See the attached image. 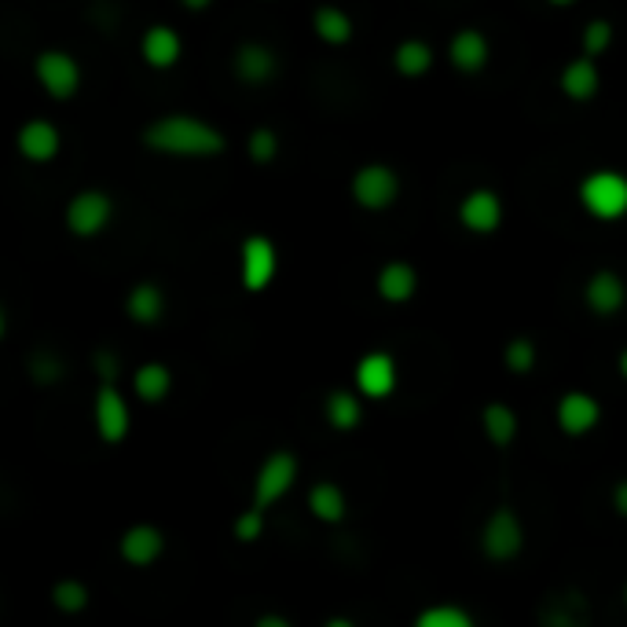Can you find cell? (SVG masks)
<instances>
[{
  "mask_svg": "<svg viewBox=\"0 0 627 627\" xmlns=\"http://www.w3.org/2000/svg\"><path fill=\"white\" fill-rule=\"evenodd\" d=\"M147 147L165 154H220L224 151V136L198 118H165L143 132Z\"/></svg>",
  "mask_w": 627,
  "mask_h": 627,
  "instance_id": "cell-1",
  "label": "cell"
},
{
  "mask_svg": "<svg viewBox=\"0 0 627 627\" xmlns=\"http://www.w3.org/2000/svg\"><path fill=\"white\" fill-rule=\"evenodd\" d=\"M583 206L598 220H616L627 213V180L620 173H594L583 180Z\"/></svg>",
  "mask_w": 627,
  "mask_h": 627,
  "instance_id": "cell-2",
  "label": "cell"
},
{
  "mask_svg": "<svg viewBox=\"0 0 627 627\" xmlns=\"http://www.w3.org/2000/svg\"><path fill=\"white\" fill-rule=\"evenodd\" d=\"M294 473H297V459L290 455V451H275L257 473V495H253V506H257V510L272 506L294 484Z\"/></svg>",
  "mask_w": 627,
  "mask_h": 627,
  "instance_id": "cell-3",
  "label": "cell"
},
{
  "mask_svg": "<svg viewBox=\"0 0 627 627\" xmlns=\"http://www.w3.org/2000/svg\"><path fill=\"white\" fill-rule=\"evenodd\" d=\"M396 191H400V184H396L393 169H385V165H367V169H360L356 180H352V195H356V202L367 209L389 206Z\"/></svg>",
  "mask_w": 627,
  "mask_h": 627,
  "instance_id": "cell-4",
  "label": "cell"
},
{
  "mask_svg": "<svg viewBox=\"0 0 627 627\" xmlns=\"http://www.w3.org/2000/svg\"><path fill=\"white\" fill-rule=\"evenodd\" d=\"M37 77L41 85L48 88L55 99H66L77 92V85H81V74H77V63L70 55L63 52H44L37 59Z\"/></svg>",
  "mask_w": 627,
  "mask_h": 627,
  "instance_id": "cell-5",
  "label": "cell"
},
{
  "mask_svg": "<svg viewBox=\"0 0 627 627\" xmlns=\"http://www.w3.org/2000/svg\"><path fill=\"white\" fill-rule=\"evenodd\" d=\"M272 275H275V246L261 235L246 239V246H242V283H246V290H264L272 283Z\"/></svg>",
  "mask_w": 627,
  "mask_h": 627,
  "instance_id": "cell-6",
  "label": "cell"
},
{
  "mask_svg": "<svg viewBox=\"0 0 627 627\" xmlns=\"http://www.w3.org/2000/svg\"><path fill=\"white\" fill-rule=\"evenodd\" d=\"M484 550H488V558L495 561H506L521 550V525H517V517L506 510V506L495 510L488 528H484Z\"/></svg>",
  "mask_w": 627,
  "mask_h": 627,
  "instance_id": "cell-7",
  "label": "cell"
},
{
  "mask_svg": "<svg viewBox=\"0 0 627 627\" xmlns=\"http://www.w3.org/2000/svg\"><path fill=\"white\" fill-rule=\"evenodd\" d=\"M107 220H110V198L99 191L77 195L70 209H66V224H70V231H77V235H96Z\"/></svg>",
  "mask_w": 627,
  "mask_h": 627,
  "instance_id": "cell-8",
  "label": "cell"
},
{
  "mask_svg": "<svg viewBox=\"0 0 627 627\" xmlns=\"http://www.w3.org/2000/svg\"><path fill=\"white\" fill-rule=\"evenodd\" d=\"M356 385L367 396H389L396 385V367L385 352H371V356L360 360L356 367Z\"/></svg>",
  "mask_w": 627,
  "mask_h": 627,
  "instance_id": "cell-9",
  "label": "cell"
},
{
  "mask_svg": "<svg viewBox=\"0 0 627 627\" xmlns=\"http://www.w3.org/2000/svg\"><path fill=\"white\" fill-rule=\"evenodd\" d=\"M602 407L591 400L587 393H569L565 400L558 404V422L565 433H587V429H594V422H598Z\"/></svg>",
  "mask_w": 627,
  "mask_h": 627,
  "instance_id": "cell-10",
  "label": "cell"
},
{
  "mask_svg": "<svg viewBox=\"0 0 627 627\" xmlns=\"http://www.w3.org/2000/svg\"><path fill=\"white\" fill-rule=\"evenodd\" d=\"M96 422H99V433H103V440H110V444H118V440L129 433V407H125V400H121L114 389L99 393Z\"/></svg>",
  "mask_w": 627,
  "mask_h": 627,
  "instance_id": "cell-11",
  "label": "cell"
},
{
  "mask_svg": "<svg viewBox=\"0 0 627 627\" xmlns=\"http://www.w3.org/2000/svg\"><path fill=\"white\" fill-rule=\"evenodd\" d=\"M19 151L26 154L30 162H48L55 151H59V132H55L48 121H30L19 132Z\"/></svg>",
  "mask_w": 627,
  "mask_h": 627,
  "instance_id": "cell-12",
  "label": "cell"
},
{
  "mask_svg": "<svg viewBox=\"0 0 627 627\" xmlns=\"http://www.w3.org/2000/svg\"><path fill=\"white\" fill-rule=\"evenodd\" d=\"M121 554H125V561H132V565H151V561L162 554V532L151 525L129 528L125 539H121Z\"/></svg>",
  "mask_w": 627,
  "mask_h": 627,
  "instance_id": "cell-13",
  "label": "cell"
},
{
  "mask_svg": "<svg viewBox=\"0 0 627 627\" xmlns=\"http://www.w3.org/2000/svg\"><path fill=\"white\" fill-rule=\"evenodd\" d=\"M499 198H495L492 191H473L466 202H462V224H466L470 231H492L499 228Z\"/></svg>",
  "mask_w": 627,
  "mask_h": 627,
  "instance_id": "cell-14",
  "label": "cell"
},
{
  "mask_svg": "<svg viewBox=\"0 0 627 627\" xmlns=\"http://www.w3.org/2000/svg\"><path fill=\"white\" fill-rule=\"evenodd\" d=\"M587 305H591L598 316L616 312V308L624 305V283L616 279L613 272H598V275H594V279L587 283Z\"/></svg>",
  "mask_w": 627,
  "mask_h": 627,
  "instance_id": "cell-15",
  "label": "cell"
},
{
  "mask_svg": "<svg viewBox=\"0 0 627 627\" xmlns=\"http://www.w3.org/2000/svg\"><path fill=\"white\" fill-rule=\"evenodd\" d=\"M143 55H147L151 66L165 70V66H173L176 59H180V37L165 26H154V30L143 33Z\"/></svg>",
  "mask_w": 627,
  "mask_h": 627,
  "instance_id": "cell-16",
  "label": "cell"
},
{
  "mask_svg": "<svg viewBox=\"0 0 627 627\" xmlns=\"http://www.w3.org/2000/svg\"><path fill=\"white\" fill-rule=\"evenodd\" d=\"M451 63L459 66V70L466 74H477L484 63H488V44H484V37L477 30H466L459 33L455 41H451Z\"/></svg>",
  "mask_w": 627,
  "mask_h": 627,
  "instance_id": "cell-17",
  "label": "cell"
},
{
  "mask_svg": "<svg viewBox=\"0 0 627 627\" xmlns=\"http://www.w3.org/2000/svg\"><path fill=\"white\" fill-rule=\"evenodd\" d=\"M235 74L242 81H268L275 74V55L268 48H261V44H246L235 55Z\"/></svg>",
  "mask_w": 627,
  "mask_h": 627,
  "instance_id": "cell-18",
  "label": "cell"
},
{
  "mask_svg": "<svg viewBox=\"0 0 627 627\" xmlns=\"http://www.w3.org/2000/svg\"><path fill=\"white\" fill-rule=\"evenodd\" d=\"M378 290H382V297H389V301H407V297L415 294V268L400 261L385 264L378 275Z\"/></svg>",
  "mask_w": 627,
  "mask_h": 627,
  "instance_id": "cell-19",
  "label": "cell"
},
{
  "mask_svg": "<svg viewBox=\"0 0 627 627\" xmlns=\"http://www.w3.org/2000/svg\"><path fill=\"white\" fill-rule=\"evenodd\" d=\"M561 88H565L572 99H591L598 92V70H594L587 59H576L561 74Z\"/></svg>",
  "mask_w": 627,
  "mask_h": 627,
  "instance_id": "cell-20",
  "label": "cell"
},
{
  "mask_svg": "<svg viewBox=\"0 0 627 627\" xmlns=\"http://www.w3.org/2000/svg\"><path fill=\"white\" fill-rule=\"evenodd\" d=\"M484 429H488V437H492V444H510L514 433H517V418L510 407H503V404H488L484 407Z\"/></svg>",
  "mask_w": 627,
  "mask_h": 627,
  "instance_id": "cell-21",
  "label": "cell"
},
{
  "mask_svg": "<svg viewBox=\"0 0 627 627\" xmlns=\"http://www.w3.org/2000/svg\"><path fill=\"white\" fill-rule=\"evenodd\" d=\"M308 503H312V514L323 517V521H341V514H345V495H341L338 484H316Z\"/></svg>",
  "mask_w": 627,
  "mask_h": 627,
  "instance_id": "cell-22",
  "label": "cell"
},
{
  "mask_svg": "<svg viewBox=\"0 0 627 627\" xmlns=\"http://www.w3.org/2000/svg\"><path fill=\"white\" fill-rule=\"evenodd\" d=\"M316 33L323 41L330 44H345L349 41V33H352V22L345 11H338V8H319L316 11Z\"/></svg>",
  "mask_w": 627,
  "mask_h": 627,
  "instance_id": "cell-23",
  "label": "cell"
},
{
  "mask_svg": "<svg viewBox=\"0 0 627 627\" xmlns=\"http://www.w3.org/2000/svg\"><path fill=\"white\" fill-rule=\"evenodd\" d=\"M429 63H433V52H429V44H422V41H404L400 52H396V70L407 77L426 74Z\"/></svg>",
  "mask_w": 627,
  "mask_h": 627,
  "instance_id": "cell-24",
  "label": "cell"
},
{
  "mask_svg": "<svg viewBox=\"0 0 627 627\" xmlns=\"http://www.w3.org/2000/svg\"><path fill=\"white\" fill-rule=\"evenodd\" d=\"M169 382L173 374L162 367V363H147V367L136 371V393L143 400H162L165 393H169Z\"/></svg>",
  "mask_w": 627,
  "mask_h": 627,
  "instance_id": "cell-25",
  "label": "cell"
},
{
  "mask_svg": "<svg viewBox=\"0 0 627 627\" xmlns=\"http://www.w3.org/2000/svg\"><path fill=\"white\" fill-rule=\"evenodd\" d=\"M129 316L140 319V323H151V319H158V316H162V294H158V286H151V283L136 286V290H132V297H129Z\"/></svg>",
  "mask_w": 627,
  "mask_h": 627,
  "instance_id": "cell-26",
  "label": "cell"
},
{
  "mask_svg": "<svg viewBox=\"0 0 627 627\" xmlns=\"http://www.w3.org/2000/svg\"><path fill=\"white\" fill-rule=\"evenodd\" d=\"M327 418L334 422V429H352L360 422V404L352 393H330L327 400Z\"/></svg>",
  "mask_w": 627,
  "mask_h": 627,
  "instance_id": "cell-27",
  "label": "cell"
},
{
  "mask_svg": "<svg viewBox=\"0 0 627 627\" xmlns=\"http://www.w3.org/2000/svg\"><path fill=\"white\" fill-rule=\"evenodd\" d=\"M418 627H470V616L462 609H451V605H437V609H426L418 616Z\"/></svg>",
  "mask_w": 627,
  "mask_h": 627,
  "instance_id": "cell-28",
  "label": "cell"
},
{
  "mask_svg": "<svg viewBox=\"0 0 627 627\" xmlns=\"http://www.w3.org/2000/svg\"><path fill=\"white\" fill-rule=\"evenodd\" d=\"M52 598H55V605H59V609H66V613H77V609H85L88 591H85L77 580H63L59 587L52 591Z\"/></svg>",
  "mask_w": 627,
  "mask_h": 627,
  "instance_id": "cell-29",
  "label": "cell"
},
{
  "mask_svg": "<svg viewBox=\"0 0 627 627\" xmlns=\"http://www.w3.org/2000/svg\"><path fill=\"white\" fill-rule=\"evenodd\" d=\"M506 363H510V371H528V367H532V363H536L532 341H525V338L510 341V349H506Z\"/></svg>",
  "mask_w": 627,
  "mask_h": 627,
  "instance_id": "cell-30",
  "label": "cell"
},
{
  "mask_svg": "<svg viewBox=\"0 0 627 627\" xmlns=\"http://www.w3.org/2000/svg\"><path fill=\"white\" fill-rule=\"evenodd\" d=\"M275 151H279V143H275V136L268 129H257L250 136V154H253V162H272L275 158Z\"/></svg>",
  "mask_w": 627,
  "mask_h": 627,
  "instance_id": "cell-31",
  "label": "cell"
},
{
  "mask_svg": "<svg viewBox=\"0 0 627 627\" xmlns=\"http://www.w3.org/2000/svg\"><path fill=\"white\" fill-rule=\"evenodd\" d=\"M261 525H264V510H257V506H253V510H246L235 521V536L242 539V543H253V539H257V532H261Z\"/></svg>",
  "mask_w": 627,
  "mask_h": 627,
  "instance_id": "cell-32",
  "label": "cell"
},
{
  "mask_svg": "<svg viewBox=\"0 0 627 627\" xmlns=\"http://www.w3.org/2000/svg\"><path fill=\"white\" fill-rule=\"evenodd\" d=\"M609 41H613V26L609 22H591L587 33H583V44H587V52H605L609 48Z\"/></svg>",
  "mask_w": 627,
  "mask_h": 627,
  "instance_id": "cell-33",
  "label": "cell"
},
{
  "mask_svg": "<svg viewBox=\"0 0 627 627\" xmlns=\"http://www.w3.org/2000/svg\"><path fill=\"white\" fill-rule=\"evenodd\" d=\"M30 371L37 374L41 382H48V378H55V374H59V363H52V360H48V356H44V352H41V356L30 363Z\"/></svg>",
  "mask_w": 627,
  "mask_h": 627,
  "instance_id": "cell-34",
  "label": "cell"
},
{
  "mask_svg": "<svg viewBox=\"0 0 627 627\" xmlns=\"http://www.w3.org/2000/svg\"><path fill=\"white\" fill-rule=\"evenodd\" d=\"M99 374H103V378H114V374H118V363H114V356H107V352H99Z\"/></svg>",
  "mask_w": 627,
  "mask_h": 627,
  "instance_id": "cell-35",
  "label": "cell"
},
{
  "mask_svg": "<svg viewBox=\"0 0 627 627\" xmlns=\"http://www.w3.org/2000/svg\"><path fill=\"white\" fill-rule=\"evenodd\" d=\"M613 503H616V510H620V514L627 517V481L613 492Z\"/></svg>",
  "mask_w": 627,
  "mask_h": 627,
  "instance_id": "cell-36",
  "label": "cell"
},
{
  "mask_svg": "<svg viewBox=\"0 0 627 627\" xmlns=\"http://www.w3.org/2000/svg\"><path fill=\"white\" fill-rule=\"evenodd\" d=\"M261 627H286V620H279V616H261Z\"/></svg>",
  "mask_w": 627,
  "mask_h": 627,
  "instance_id": "cell-37",
  "label": "cell"
},
{
  "mask_svg": "<svg viewBox=\"0 0 627 627\" xmlns=\"http://www.w3.org/2000/svg\"><path fill=\"white\" fill-rule=\"evenodd\" d=\"M184 4H187V8H195V11H198V8H206V4H209V0H184Z\"/></svg>",
  "mask_w": 627,
  "mask_h": 627,
  "instance_id": "cell-38",
  "label": "cell"
},
{
  "mask_svg": "<svg viewBox=\"0 0 627 627\" xmlns=\"http://www.w3.org/2000/svg\"><path fill=\"white\" fill-rule=\"evenodd\" d=\"M620 371H624V378H627V349H624V356H620Z\"/></svg>",
  "mask_w": 627,
  "mask_h": 627,
  "instance_id": "cell-39",
  "label": "cell"
},
{
  "mask_svg": "<svg viewBox=\"0 0 627 627\" xmlns=\"http://www.w3.org/2000/svg\"><path fill=\"white\" fill-rule=\"evenodd\" d=\"M550 4H572V0H550Z\"/></svg>",
  "mask_w": 627,
  "mask_h": 627,
  "instance_id": "cell-40",
  "label": "cell"
},
{
  "mask_svg": "<svg viewBox=\"0 0 627 627\" xmlns=\"http://www.w3.org/2000/svg\"><path fill=\"white\" fill-rule=\"evenodd\" d=\"M624 598H627V594H624Z\"/></svg>",
  "mask_w": 627,
  "mask_h": 627,
  "instance_id": "cell-41",
  "label": "cell"
}]
</instances>
